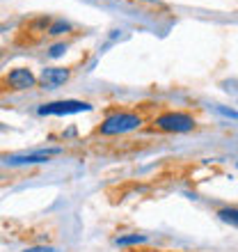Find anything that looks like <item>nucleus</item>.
<instances>
[{
  "label": "nucleus",
  "mask_w": 238,
  "mask_h": 252,
  "mask_svg": "<svg viewBox=\"0 0 238 252\" xmlns=\"http://www.w3.org/2000/svg\"><path fill=\"white\" fill-rule=\"evenodd\" d=\"M145 122V117L138 113H128V110H119V113L108 115L106 120L101 122L99 133L101 135H121V133L135 131Z\"/></svg>",
  "instance_id": "nucleus-1"
},
{
  "label": "nucleus",
  "mask_w": 238,
  "mask_h": 252,
  "mask_svg": "<svg viewBox=\"0 0 238 252\" xmlns=\"http://www.w3.org/2000/svg\"><path fill=\"white\" fill-rule=\"evenodd\" d=\"M153 126L163 133H188L197 128V120L188 113H163L153 117Z\"/></svg>",
  "instance_id": "nucleus-2"
},
{
  "label": "nucleus",
  "mask_w": 238,
  "mask_h": 252,
  "mask_svg": "<svg viewBox=\"0 0 238 252\" xmlns=\"http://www.w3.org/2000/svg\"><path fill=\"white\" fill-rule=\"evenodd\" d=\"M37 85V78L34 73L26 66H19V69H12L7 73L2 83H0V90H12V92H21V90H30V87Z\"/></svg>",
  "instance_id": "nucleus-3"
},
{
  "label": "nucleus",
  "mask_w": 238,
  "mask_h": 252,
  "mask_svg": "<svg viewBox=\"0 0 238 252\" xmlns=\"http://www.w3.org/2000/svg\"><path fill=\"white\" fill-rule=\"evenodd\" d=\"M92 110V106L87 101H53V103H44L39 108V115H76V113H87Z\"/></svg>",
  "instance_id": "nucleus-4"
},
{
  "label": "nucleus",
  "mask_w": 238,
  "mask_h": 252,
  "mask_svg": "<svg viewBox=\"0 0 238 252\" xmlns=\"http://www.w3.org/2000/svg\"><path fill=\"white\" fill-rule=\"evenodd\" d=\"M60 154V149H37L30 154H16V156H7V165H34V163H46L51 156Z\"/></svg>",
  "instance_id": "nucleus-5"
},
{
  "label": "nucleus",
  "mask_w": 238,
  "mask_h": 252,
  "mask_svg": "<svg viewBox=\"0 0 238 252\" xmlns=\"http://www.w3.org/2000/svg\"><path fill=\"white\" fill-rule=\"evenodd\" d=\"M69 76H71V71H69V69H64V66H46V69L41 71L39 80L44 83V87L53 90V87L64 85L66 80H69Z\"/></svg>",
  "instance_id": "nucleus-6"
},
{
  "label": "nucleus",
  "mask_w": 238,
  "mask_h": 252,
  "mask_svg": "<svg viewBox=\"0 0 238 252\" xmlns=\"http://www.w3.org/2000/svg\"><path fill=\"white\" fill-rule=\"evenodd\" d=\"M218 218L222 220V222H227V225L238 227V209H234V206L220 209V211H218Z\"/></svg>",
  "instance_id": "nucleus-7"
},
{
  "label": "nucleus",
  "mask_w": 238,
  "mask_h": 252,
  "mask_svg": "<svg viewBox=\"0 0 238 252\" xmlns=\"http://www.w3.org/2000/svg\"><path fill=\"white\" fill-rule=\"evenodd\" d=\"M71 30V26L66 23V21H53L51 23V28H48V32L46 34H53V37H60V34H64Z\"/></svg>",
  "instance_id": "nucleus-8"
},
{
  "label": "nucleus",
  "mask_w": 238,
  "mask_h": 252,
  "mask_svg": "<svg viewBox=\"0 0 238 252\" xmlns=\"http://www.w3.org/2000/svg\"><path fill=\"white\" fill-rule=\"evenodd\" d=\"M138 243H147V236L133 234V236H119L117 239V246H138Z\"/></svg>",
  "instance_id": "nucleus-9"
},
{
  "label": "nucleus",
  "mask_w": 238,
  "mask_h": 252,
  "mask_svg": "<svg viewBox=\"0 0 238 252\" xmlns=\"http://www.w3.org/2000/svg\"><path fill=\"white\" fill-rule=\"evenodd\" d=\"M66 48H69V46H66L64 41H62V44H55V46H51V51H48V55H51V58H60V55L64 53Z\"/></svg>",
  "instance_id": "nucleus-10"
},
{
  "label": "nucleus",
  "mask_w": 238,
  "mask_h": 252,
  "mask_svg": "<svg viewBox=\"0 0 238 252\" xmlns=\"http://www.w3.org/2000/svg\"><path fill=\"white\" fill-rule=\"evenodd\" d=\"M23 252H55V248H51V246H32V248H26Z\"/></svg>",
  "instance_id": "nucleus-11"
},
{
  "label": "nucleus",
  "mask_w": 238,
  "mask_h": 252,
  "mask_svg": "<svg viewBox=\"0 0 238 252\" xmlns=\"http://www.w3.org/2000/svg\"><path fill=\"white\" fill-rule=\"evenodd\" d=\"M142 2H156V0H142Z\"/></svg>",
  "instance_id": "nucleus-12"
}]
</instances>
